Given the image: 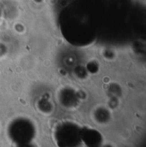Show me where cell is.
<instances>
[{
  "mask_svg": "<svg viewBox=\"0 0 146 147\" xmlns=\"http://www.w3.org/2000/svg\"><path fill=\"white\" fill-rule=\"evenodd\" d=\"M104 0H74L63 9L61 30L71 44L85 46L95 41L103 21Z\"/></svg>",
  "mask_w": 146,
  "mask_h": 147,
  "instance_id": "1",
  "label": "cell"
},
{
  "mask_svg": "<svg viewBox=\"0 0 146 147\" xmlns=\"http://www.w3.org/2000/svg\"><path fill=\"white\" fill-rule=\"evenodd\" d=\"M35 124L28 118L17 117L12 120L7 129L9 140L17 146L30 144L36 136Z\"/></svg>",
  "mask_w": 146,
  "mask_h": 147,
  "instance_id": "2",
  "label": "cell"
},
{
  "mask_svg": "<svg viewBox=\"0 0 146 147\" xmlns=\"http://www.w3.org/2000/svg\"><path fill=\"white\" fill-rule=\"evenodd\" d=\"M82 127L72 121H63L57 126L54 131V140L58 147H79Z\"/></svg>",
  "mask_w": 146,
  "mask_h": 147,
  "instance_id": "3",
  "label": "cell"
},
{
  "mask_svg": "<svg viewBox=\"0 0 146 147\" xmlns=\"http://www.w3.org/2000/svg\"><path fill=\"white\" fill-rule=\"evenodd\" d=\"M81 140L82 143L87 147H99L103 141L102 135L99 132L87 127H82Z\"/></svg>",
  "mask_w": 146,
  "mask_h": 147,
  "instance_id": "4",
  "label": "cell"
},
{
  "mask_svg": "<svg viewBox=\"0 0 146 147\" xmlns=\"http://www.w3.org/2000/svg\"><path fill=\"white\" fill-rule=\"evenodd\" d=\"M17 147H34L33 145H32V143H30V144H26V145H22V146H17Z\"/></svg>",
  "mask_w": 146,
  "mask_h": 147,
  "instance_id": "5",
  "label": "cell"
}]
</instances>
